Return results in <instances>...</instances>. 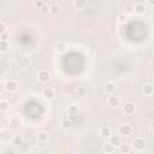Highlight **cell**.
<instances>
[{
  "instance_id": "1",
  "label": "cell",
  "mask_w": 154,
  "mask_h": 154,
  "mask_svg": "<svg viewBox=\"0 0 154 154\" xmlns=\"http://www.w3.org/2000/svg\"><path fill=\"white\" fill-rule=\"evenodd\" d=\"M4 88L7 93H16L18 90V83L14 79H8V81L5 82Z\"/></svg>"
},
{
  "instance_id": "2",
  "label": "cell",
  "mask_w": 154,
  "mask_h": 154,
  "mask_svg": "<svg viewBox=\"0 0 154 154\" xmlns=\"http://www.w3.org/2000/svg\"><path fill=\"white\" fill-rule=\"evenodd\" d=\"M118 131H119V134L122 136H130L132 134V126L130 124H128V123H123V124L119 125Z\"/></svg>"
},
{
  "instance_id": "3",
  "label": "cell",
  "mask_w": 154,
  "mask_h": 154,
  "mask_svg": "<svg viewBox=\"0 0 154 154\" xmlns=\"http://www.w3.org/2000/svg\"><path fill=\"white\" fill-rule=\"evenodd\" d=\"M132 147L138 152L143 150L146 147V140L143 137H135L132 141Z\"/></svg>"
},
{
  "instance_id": "4",
  "label": "cell",
  "mask_w": 154,
  "mask_h": 154,
  "mask_svg": "<svg viewBox=\"0 0 154 154\" xmlns=\"http://www.w3.org/2000/svg\"><path fill=\"white\" fill-rule=\"evenodd\" d=\"M123 112H124V114H126V116L134 114V113L136 112V105H135L134 102H131V101L125 102V103L123 105Z\"/></svg>"
},
{
  "instance_id": "5",
  "label": "cell",
  "mask_w": 154,
  "mask_h": 154,
  "mask_svg": "<svg viewBox=\"0 0 154 154\" xmlns=\"http://www.w3.org/2000/svg\"><path fill=\"white\" fill-rule=\"evenodd\" d=\"M37 78L41 83H48L51 81V72L48 70H40L37 73Z\"/></svg>"
},
{
  "instance_id": "6",
  "label": "cell",
  "mask_w": 154,
  "mask_h": 154,
  "mask_svg": "<svg viewBox=\"0 0 154 154\" xmlns=\"http://www.w3.org/2000/svg\"><path fill=\"white\" fill-rule=\"evenodd\" d=\"M42 96L46 99V100H53L55 97V90L54 88L52 87H46L43 90H42Z\"/></svg>"
},
{
  "instance_id": "7",
  "label": "cell",
  "mask_w": 154,
  "mask_h": 154,
  "mask_svg": "<svg viewBox=\"0 0 154 154\" xmlns=\"http://www.w3.org/2000/svg\"><path fill=\"white\" fill-rule=\"evenodd\" d=\"M107 105L111 107V108H117L119 105H120V99L119 96H116V95H109L108 99H107Z\"/></svg>"
},
{
  "instance_id": "8",
  "label": "cell",
  "mask_w": 154,
  "mask_h": 154,
  "mask_svg": "<svg viewBox=\"0 0 154 154\" xmlns=\"http://www.w3.org/2000/svg\"><path fill=\"white\" fill-rule=\"evenodd\" d=\"M99 135H100L102 138H108V137L112 135V130H111L109 126L103 125V126L100 128V130H99Z\"/></svg>"
},
{
  "instance_id": "9",
  "label": "cell",
  "mask_w": 154,
  "mask_h": 154,
  "mask_svg": "<svg viewBox=\"0 0 154 154\" xmlns=\"http://www.w3.org/2000/svg\"><path fill=\"white\" fill-rule=\"evenodd\" d=\"M49 13L54 17H58L61 13V6L59 4H52L49 6Z\"/></svg>"
},
{
  "instance_id": "10",
  "label": "cell",
  "mask_w": 154,
  "mask_h": 154,
  "mask_svg": "<svg viewBox=\"0 0 154 154\" xmlns=\"http://www.w3.org/2000/svg\"><path fill=\"white\" fill-rule=\"evenodd\" d=\"M116 89H117V87H116V84H114L113 82H107V83L105 84V87H103V90H105V93H106L107 95L114 94V93H116Z\"/></svg>"
},
{
  "instance_id": "11",
  "label": "cell",
  "mask_w": 154,
  "mask_h": 154,
  "mask_svg": "<svg viewBox=\"0 0 154 154\" xmlns=\"http://www.w3.org/2000/svg\"><path fill=\"white\" fill-rule=\"evenodd\" d=\"M134 11L137 14H144L146 13V5L143 2H136L134 6Z\"/></svg>"
},
{
  "instance_id": "12",
  "label": "cell",
  "mask_w": 154,
  "mask_h": 154,
  "mask_svg": "<svg viewBox=\"0 0 154 154\" xmlns=\"http://www.w3.org/2000/svg\"><path fill=\"white\" fill-rule=\"evenodd\" d=\"M66 111H67V114L70 116V118H76L77 114H78V107H77L76 105H70V106H67Z\"/></svg>"
},
{
  "instance_id": "13",
  "label": "cell",
  "mask_w": 154,
  "mask_h": 154,
  "mask_svg": "<svg viewBox=\"0 0 154 154\" xmlns=\"http://www.w3.org/2000/svg\"><path fill=\"white\" fill-rule=\"evenodd\" d=\"M60 128L63 129V130H65V131H67V130H70L71 129V126H72V122H71V119H67V118H64V119H61L60 120Z\"/></svg>"
},
{
  "instance_id": "14",
  "label": "cell",
  "mask_w": 154,
  "mask_h": 154,
  "mask_svg": "<svg viewBox=\"0 0 154 154\" xmlns=\"http://www.w3.org/2000/svg\"><path fill=\"white\" fill-rule=\"evenodd\" d=\"M143 93L147 96H152L154 94V85L152 83H147L143 85Z\"/></svg>"
},
{
  "instance_id": "15",
  "label": "cell",
  "mask_w": 154,
  "mask_h": 154,
  "mask_svg": "<svg viewBox=\"0 0 154 154\" xmlns=\"http://www.w3.org/2000/svg\"><path fill=\"white\" fill-rule=\"evenodd\" d=\"M48 138H49V135H48V132L47 131H38V134H37V141L38 142H41V143H46L47 141H48Z\"/></svg>"
},
{
  "instance_id": "16",
  "label": "cell",
  "mask_w": 154,
  "mask_h": 154,
  "mask_svg": "<svg viewBox=\"0 0 154 154\" xmlns=\"http://www.w3.org/2000/svg\"><path fill=\"white\" fill-rule=\"evenodd\" d=\"M66 49H67V43L66 42H63V41L57 42V45H55L57 53H64V52H66Z\"/></svg>"
},
{
  "instance_id": "17",
  "label": "cell",
  "mask_w": 154,
  "mask_h": 154,
  "mask_svg": "<svg viewBox=\"0 0 154 154\" xmlns=\"http://www.w3.org/2000/svg\"><path fill=\"white\" fill-rule=\"evenodd\" d=\"M114 150H116V147L112 146L109 142L102 146V152L106 153V154H112V153H114Z\"/></svg>"
},
{
  "instance_id": "18",
  "label": "cell",
  "mask_w": 154,
  "mask_h": 154,
  "mask_svg": "<svg viewBox=\"0 0 154 154\" xmlns=\"http://www.w3.org/2000/svg\"><path fill=\"white\" fill-rule=\"evenodd\" d=\"M23 142H24V140H23V137H22L20 135H14V136L12 137V144L16 146V147L22 146Z\"/></svg>"
},
{
  "instance_id": "19",
  "label": "cell",
  "mask_w": 154,
  "mask_h": 154,
  "mask_svg": "<svg viewBox=\"0 0 154 154\" xmlns=\"http://www.w3.org/2000/svg\"><path fill=\"white\" fill-rule=\"evenodd\" d=\"M108 138H109V143H111L112 146H114L116 148L122 144V141H120V137H119V136H112V135H111Z\"/></svg>"
},
{
  "instance_id": "20",
  "label": "cell",
  "mask_w": 154,
  "mask_h": 154,
  "mask_svg": "<svg viewBox=\"0 0 154 154\" xmlns=\"http://www.w3.org/2000/svg\"><path fill=\"white\" fill-rule=\"evenodd\" d=\"M11 105L7 100H0V112H7L10 111Z\"/></svg>"
},
{
  "instance_id": "21",
  "label": "cell",
  "mask_w": 154,
  "mask_h": 154,
  "mask_svg": "<svg viewBox=\"0 0 154 154\" xmlns=\"http://www.w3.org/2000/svg\"><path fill=\"white\" fill-rule=\"evenodd\" d=\"M73 6L77 10H83L87 6V0H73Z\"/></svg>"
},
{
  "instance_id": "22",
  "label": "cell",
  "mask_w": 154,
  "mask_h": 154,
  "mask_svg": "<svg viewBox=\"0 0 154 154\" xmlns=\"http://www.w3.org/2000/svg\"><path fill=\"white\" fill-rule=\"evenodd\" d=\"M76 94H77V96H85V95H87V87H84V85L77 87Z\"/></svg>"
},
{
  "instance_id": "23",
  "label": "cell",
  "mask_w": 154,
  "mask_h": 154,
  "mask_svg": "<svg viewBox=\"0 0 154 154\" xmlns=\"http://www.w3.org/2000/svg\"><path fill=\"white\" fill-rule=\"evenodd\" d=\"M10 48V45H8V41H4V40H0V52L1 53H5L7 52Z\"/></svg>"
},
{
  "instance_id": "24",
  "label": "cell",
  "mask_w": 154,
  "mask_h": 154,
  "mask_svg": "<svg viewBox=\"0 0 154 154\" xmlns=\"http://www.w3.org/2000/svg\"><path fill=\"white\" fill-rule=\"evenodd\" d=\"M119 147H120V150H122V153H125V154H128V153H130V152H131V147H130L129 144H120Z\"/></svg>"
},
{
  "instance_id": "25",
  "label": "cell",
  "mask_w": 154,
  "mask_h": 154,
  "mask_svg": "<svg viewBox=\"0 0 154 154\" xmlns=\"http://www.w3.org/2000/svg\"><path fill=\"white\" fill-rule=\"evenodd\" d=\"M10 123L12 124V125H14V126H17V125H20V123H22V120H20V118L19 117H13L11 120H10Z\"/></svg>"
},
{
  "instance_id": "26",
  "label": "cell",
  "mask_w": 154,
  "mask_h": 154,
  "mask_svg": "<svg viewBox=\"0 0 154 154\" xmlns=\"http://www.w3.org/2000/svg\"><path fill=\"white\" fill-rule=\"evenodd\" d=\"M0 40H4V41H8L10 40V32L8 31H5L0 35Z\"/></svg>"
},
{
  "instance_id": "27",
  "label": "cell",
  "mask_w": 154,
  "mask_h": 154,
  "mask_svg": "<svg viewBox=\"0 0 154 154\" xmlns=\"http://www.w3.org/2000/svg\"><path fill=\"white\" fill-rule=\"evenodd\" d=\"M125 20H126V14H125V13H119V14H118V22L124 23Z\"/></svg>"
},
{
  "instance_id": "28",
  "label": "cell",
  "mask_w": 154,
  "mask_h": 154,
  "mask_svg": "<svg viewBox=\"0 0 154 154\" xmlns=\"http://www.w3.org/2000/svg\"><path fill=\"white\" fill-rule=\"evenodd\" d=\"M5 31H7V30H6V25H5L2 22H0V35H1L2 32H5Z\"/></svg>"
},
{
  "instance_id": "29",
  "label": "cell",
  "mask_w": 154,
  "mask_h": 154,
  "mask_svg": "<svg viewBox=\"0 0 154 154\" xmlns=\"http://www.w3.org/2000/svg\"><path fill=\"white\" fill-rule=\"evenodd\" d=\"M35 6L40 10V8L43 6V1H41V0H36V1H35Z\"/></svg>"
},
{
  "instance_id": "30",
  "label": "cell",
  "mask_w": 154,
  "mask_h": 154,
  "mask_svg": "<svg viewBox=\"0 0 154 154\" xmlns=\"http://www.w3.org/2000/svg\"><path fill=\"white\" fill-rule=\"evenodd\" d=\"M40 10L42 11V13H47V12H49V7H48L47 5H45V4H43V6H42Z\"/></svg>"
},
{
  "instance_id": "31",
  "label": "cell",
  "mask_w": 154,
  "mask_h": 154,
  "mask_svg": "<svg viewBox=\"0 0 154 154\" xmlns=\"http://www.w3.org/2000/svg\"><path fill=\"white\" fill-rule=\"evenodd\" d=\"M147 4L149 6H154V0H147Z\"/></svg>"
},
{
  "instance_id": "32",
  "label": "cell",
  "mask_w": 154,
  "mask_h": 154,
  "mask_svg": "<svg viewBox=\"0 0 154 154\" xmlns=\"http://www.w3.org/2000/svg\"><path fill=\"white\" fill-rule=\"evenodd\" d=\"M1 138H2V134H1V130H0V141H1Z\"/></svg>"
},
{
  "instance_id": "33",
  "label": "cell",
  "mask_w": 154,
  "mask_h": 154,
  "mask_svg": "<svg viewBox=\"0 0 154 154\" xmlns=\"http://www.w3.org/2000/svg\"><path fill=\"white\" fill-rule=\"evenodd\" d=\"M1 128H2V125H1V122H0V130H1Z\"/></svg>"
}]
</instances>
